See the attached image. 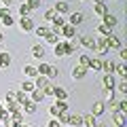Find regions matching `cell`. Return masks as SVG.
Listing matches in <instances>:
<instances>
[{
	"mask_svg": "<svg viewBox=\"0 0 127 127\" xmlns=\"http://www.w3.org/2000/svg\"><path fill=\"white\" fill-rule=\"evenodd\" d=\"M112 121H114V127H125L127 125V114L125 112H112Z\"/></svg>",
	"mask_w": 127,
	"mask_h": 127,
	"instance_id": "1",
	"label": "cell"
},
{
	"mask_svg": "<svg viewBox=\"0 0 127 127\" xmlns=\"http://www.w3.org/2000/svg\"><path fill=\"white\" fill-rule=\"evenodd\" d=\"M59 34H64L66 38H74V36H76V28L70 26V23H66V26L59 28Z\"/></svg>",
	"mask_w": 127,
	"mask_h": 127,
	"instance_id": "2",
	"label": "cell"
},
{
	"mask_svg": "<svg viewBox=\"0 0 127 127\" xmlns=\"http://www.w3.org/2000/svg\"><path fill=\"white\" fill-rule=\"evenodd\" d=\"M104 40H106V47H108V49H121V40H119V36H114V34L106 36Z\"/></svg>",
	"mask_w": 127,
	"mask_h": 127,
	"instance_id": "3",
	"label": "cell"
},
{
	"mask_svg": "<svg viewBox=\"0 0 127 127\" xmlns=\"http://www.w3.org/2000/svg\"><path fill=\"white\" fill-rule=\"evenodd\" d=\"M85 74H87V68H83V66H78V64L72 68V78L74 81H76V78H85Z\"/></svg>",
	"mask_w": 127,
	"mask_h": 127,
	"instance_id": "4",
	"label": "cell"
},
{
	"mask_svg": "<svg viewBox=\"0 0 127 127\" xmlns=\"http://www.w3.org/2000/svg\"><path fill=\"white\" fill-rule=\"evenodd\" d=\"M102 85H104V89H114V85H117V78H114L112 74H106L104 81H102Z\"/></svg>",
	"mask_w": 127,
	"mask_h": 127,
	"instance_id": "5",
	"label": "cell"
},
{
	"mask_svg": "<svg viewBox=\"0 0 127 127\" xmlns=\"http://www.w3.org/2000/svg\"><path fill=\"white\" fill-rule=\"evenodd\" d=\"M45 97H47V95L42 93V89H34V91L30 93V100H32V102H36V104H38V102H42Z\"/></svg>",
	"mask_w": 127,
	"mask_h": 127,
	"instance_id": "6",
	"label": "cell"
},
{
	"mask_svg": "<svg viewBox=\"0 0 127 127\" xmlns=\"http://www.w3.org/2000/svg\"><path fill=\"white\" fill-rule=\"evenodd\" d=\"M81 47H85V49H95V38L83 36V38H81Z\"/></svg>",
	"mask_w": 127,
	"mask_h": 127,
	"instance_id": "7",
	"label": "cell"
},
{
	"mask_svg": "<svg viewBox=\"0 0 127 127\" xmlns=\"http://www.w3.org/2000/svg\"><path fill=\"white\" fill-rule=\"evenodd\" d=\"M9 66H11V55L6 51H2L0 53V68H9Z\"/></svg>",
	"mask_w": 127,
	"mask_h": 127,
	"instance_id": "8",
	"label": "cell"
},
{
	"mask_svg": "<svg viewBox=\"0 0 127 127\" xmlns=\"http://www.w3.org/2000/svg\"><path fill=\"white\" fill-rule=\"evenodd\" d=\"M19 26H21V30H26V32H30L32 28H34V21H32L30 17H21V21H19Z\"/></svg>",
	"mask_w": 127,
	"mask_h": 127,
	"instance_id": "9",
	"label": "cell"
},
{
	"mask_svg": "<svg viewBox=\"0 0 127 127\" xmlns=\"http://www.w3.org/2000/svg\"><path fill=\"white\" fill-rule=\"evenodd\" d=\"M114 66H117V64H114L112 59H110V62H102V70H104L106 74H114Z\"/></svg>",
	"mask_w": 127,
	"mask_h": 127,
	"instance_id": "10",
	"label": "cell"
},
{
	"mask_svg": "<svg viewBox=\"0 0 127 127\" xmlns=\"http://www.w3.org/2000/svg\"><path fill=\"white\" fill-rule=\"evenodd\" d=\"M114 72L119 74V78H127V66L125 64H117L114 66Z\"/></svg>",
	"mask_w": 127,
	"mask_h": 127,
	"instance_id": "11",
	"label": "cell"
},
{
	"mask_svg": "<svg viewBox=\"0 0 127 127\" xmlns=\"http://www.w3.org/2000/svg\"><path fill=\"white\" fill-rule=\"evenodd\" d=\"M68 123H70V125H74V127H81L83 125V117H81V114H70Z\"/></svg>",
	"mask_w": 127,
	"mask_h": 127,
	"instance_id": "12",
	"label": "cell"
},
{
	"mask_svg": "<svg viewBox=\"0 0 127 127\" xmlns=\"http://www.w3.org/2000/svg\"><path fill=\"white\" fill-rule=\"evenodd\" d=\"M102 19H104V26H108V28H114V26H117V17L110 15V13H106Z\"/></svg>",
	"mask_w": 127,
	"mask_h": 127,
	"instance_id": "13",
	"label": "cell"
},
{
	"mask_svg": "<svg viewBox=\"0 0 127 127\" xmlns=\"http://www.w3.org/2000/svg\"><path fill=\"white\" fill-rule=\"evenodd\" d=\"M32 55H34V57H38V59H42V57H45V47L34 45V47H32Z\"/></svg>",
	"mask_w": 127,
	"mask_h": 127,
	"instance_id": "14",
	"label": "cell"
},
{
	"mask_svg": "<svg viewBox=\"0 0 127 127\" xmlns=\"http://www.w3.org/2000/svg\"><path fill=\"white\" fill-rule=\"evenodd\" d=\"M53 95L57 97V100H62V102H66V97H68L66 89H62V87H55V89H53Z\"/></svg>",
	"mask_w": 127,
	"mask_h": 127,
	"instance_id": "15",
	"label": "cell"
},
{
	"mask_svg": "<svg viewBox=\"0 0 127 127\" xmlns=\"http://www.w3.org/2000/svg\"><path fill=\"white\" fill-rule=\"evenodd\" d=\"M15 97H17V102H19L21 106L30 102V93H26V91H19V93H15Z\"/></svg>",
	"mask_w": 127,
	"mask_h": 127,
	"instance_id": "16",
	"label": "cell"
},
{
	"mask_svg": "<svg viewBox=\"0 0 127 127\" xmlns=\"http://www.w3.org/2000/svg\"><path fill=\"white\" fill-rule=\"evenodd\" d=\"M45 40L49 42V45H53V47H55V45H57V42H59V38H57V34H55L53 30H49V34H47V36H45Z\"/></svg>",
	"mask_w": 127,
	"mask_h": 127,
	"instance_id": "17",
	"label": "cell"
},
{
	"mask_svg": "<svg viewBox=\"0 0 127 127\" xmlns=\"http://www.w3.org/2000/svg\"><path fill=\"white\" fill-rule=\"evenodd\" d=\"M47 83H49V78H47V76H40V74H38L36 81H34V87H36V89H45Z\"/></svg>",
	"mask_w": 127,
	"mask_h": 127,
	"instance_id": "18",
	"label": "cell"
},
{
	"mask_svg": "<svg viewBox=\"0 0 127 127\" xmlns=\"http://www.w3.org/2000/svg\"><path fill=\"white\" fill-rule=\"evenodd\" d=\"M81 21H83V15L78 13V11H76V13H70V26H74V28H76Z\"/></svg>",
	"mask_w": 127,
	"mask_h": 127,
	"instance_id": "19",
	"label": "cell"
},
{
	"mask_svg": "<svg viewBox=\"0 0 127 127\" xmlns=\"http://www.w3.org/2000/svg\"><path fill=\"white\" fill-rule=\"evenodd\" d=\"M114 87L119 89V93H121V95H127V81H125V78L117 81V85H114Z\"/></svg>",
	"mask_w": 127,
	"mask_h": 127,
	"instance_id": "20",
	"label": "cell"
},
{
	"mask_svg": "<svg viewBox=\"0 0 127 127\" xmlns=\"http://www.w3.org/2000/svg\"><path fill=\"white\" fill-rule=\"evenodd\" d=\"M102 62H104V59H100V57L89 59V68H91V70H102Z\"/></svg>",
	"mask_w": 127,
	"mask_h": 127,
	"instance_id": "21",
	"label": "cell"
},
{
	"mask_svg": "<svg viewBox=\"0 0 127 127\" xmlns=\"http://www.w3.org/2000/svg\"><path fill=\"white\" fill-rule=\"evenodd\" d=\"M93 13H95V15H100V17H104V15L108 13V9H106V4L102 2V4H95V6H93Z\"/></svg>",
	"mask_w": 127,
	"mask_h": 127,
	"instance_id": "22",
	"label": "cell"
},
{
	"mask_svg": "<svg viewBox=\"0 0 127 127\" xmlns=\"http://www.w3.org/2000/svg\"><path fill=\"white\" fill-rule=\"evenodd\" d=\"M23 74H26V76H32V78L38 76V72H36V68H34V66H23Z\"/></svg>",
	"mask_w": 127,
	"mask_h": 127,
	"instance_id": "23",
	"label": "cell"
},
{
	"mask_svg": "<svg viewBox=\"0 0 127 127\" xmlns=\"http://www.w3.org/2000/svg\"><path fill=\"white\" fill-rule=\"evenodd\" d=\"M53 11L57 15H62V13H68V4H66V2H57V4L53 6Z\"/></svg>",
	"mask_w": 127,
	"mask_h": 127,
	"instance_id": "24",
	"label": "cell"
},
{
	"mask_svg": "<svg viewBox=\"0 0 127 127\" xmlns=\"http://www.w3.org/2000/svg\"><path fill=\"white\" fill-rule=\"evenodd\" d=\"M49 70H51V66H49V64H40V66L36 68V72L40 74V76H49Z\"/></svg>",
	"mask_w": 127,
	"mask_h": 127,
	"instance_id": "25",
	"label": "cell"
},
{
	"mask_svg": "<svg viewBox=\"0 0 127 127\" xmlns=\"http://www.w3.org/2000/svg\"><path fill=\"white\" fill-rule=\"evenodd\" d=\"M34 89H36V87H34V81H23V85H21V91H26V93H32Z\"/></svg>",
	"mask_w": 127,
	"mask_h": 127,
	"instance_id": "26",
	"label": "cell"
},
{
	"mask_svg": "<svg viewBox=\"0 0 127 127\" xmlns=\"http://www.w3.org/2000/svg\"><path fill=\"white\" fill-rule=\"evenodd\" d=\"M83 123H85L87 127H95V125H97V123H95V117H93V114H85V117H83Z\"/></svg>",
	"mask_w": 127,
	"mask_h": 127,
	"instance_id": "27",
	"label": "cell"
},
{
	"mask_svg": "<svg viewBox=\"0 0 127 127\" xmlns=\"http://www.w3.org/2000/svg\"><path fill=\"white\" fill-rule=\"evenodd\" d=\"M23 110H26V112L28 114H34V112H36V102H28V104H23Z\"/></svg>",
	"mask_w": 127,
	"mask_h": 127,
	"instance_id": "28",
	"label": "cell"
},
{
	"mask_svg": "<svg viewBox=\"0 0 127 127\" xmlns=\"http://www.w3.org/2000/svg\"><path fill=\"white\" fill-rule=\"evenodd\" d=\"M55 55H57V57L66 55V42H57V45H55Z\"/></svg>",
	"mask_w": 127,
	"mask_h": 127,
	"instance_id": "29",
	"label": "cell"
},
{
	"mask_svg": "<svg viewBox=\"0 0 127 127\" xmlns=\"http://www.w3.org/2000/svg\"><path fill=\"white\" fill-rule=\"evenodd\" d=\"M97 30H100V34H102V36H110V34H112V28H108V26H104V23H102V26L100 28H97Z\"/></svg>",
	"mask_w": 127,
	"mask_h": 127,
	"instance_id": "30",
	"label": "cell"
},
{
	"mask_svg": "<svg viewBox=\"0 0 127 127\" xmlns=\"http://www.w3.org/2000/svg\"><path fill=\"white\" fill-rule=\"evenodd\" d=\"M104 112V104L102 102H95L93 104V117H97V114H102Z\"/></svg>",
	"mask_w": 127,
	"mask_h": 127,
	"instance_id": "31",
	"label": "cell"
},
{
	"mask_svg": "<svg viewBox=\"0 0 127 127\" xmlns=\"http://www.w3.org/2000/svg\"><path fill=\"white\" fill-rule=\"evenodd\" d=\"M108 108H110V112H117V110H119V97L108 100Z\"/></svg>",
	"mask_w": 127,
	"mask_h": 127,
	"instance_id": "32",
	"label": "cell"
},
{
	"mask_svg": "<svg viewBox=\"0 0 127 127\" xmlns=\"http://www.w3.org/2000/svg\"><path fill=\"white\" fill-rule=\"evenodd\" d=\"M89 59H91V57H87V55H81V57H78V66H83V68L89 70Z\"/></svg>",
	"mask_w": 127,
	"mask_h": 127,
	"instance_id": "33",
	"label": "cell"
},
{
	"mask_svg": "<svg viewBox=\"0 0 127 127\" xmlns=\"http://www.w3.org/2000/svg\"><path fill=\"white\" fill-rule=\"evenodd\" d=\"M55 108H57L59 110V112H66V110H68V104H66V102H62V100H57V102H55Z\"/></svg>",
	"mask_w": 127,
	"mask_h": 127,
	"instance_id": "34",
	"label": "cell"
},
{
	"mask_svg": "<svg viewBox=\"0 0 127 127\" xmlns=\"http://www.w3.org/2000/svg\"><path fill=\"white\" fill-rule=\"evenodd\" d=\"M53 89H55V85L49 81V83L45 85V89H42V93H45V95H53Z\"/></svg>",
	"mask_w": 127,
	"mask_h": 127,
	"instance_id": "35",
	"label": "cell"
},
{
	"mask_svg": "<svg viewBox=\"0 0 127 127\" xmlns=\"http://www.w3.org/2000/svg\"><path fill=\"white\" fill-rule=\"evenodd\" d=\"M30 11H32V9L26 4V2H23V4L19 6V13H21V17H28V15H30Z\"/></svg>",
	"mask_w": 127,
	"mask_h": 127,
	"instance_id": "36",
	"label": "cell"
},
{
	"mask_svg": "<svg viewBox=\"0 0 127 127\" xmlns=\"http://www.w3.org/2000/svg\"><path fill=\"white\" fill-rule=\"evenodd\" d=\"M6 119H11V110L9 108H2V110H0V121H6Z\"/></svg>",
	"mask_w": 127,
	"mask_h": 127,
	"instance_id": "37",
	"label": "cell"
},
{
	"mask_svg": "<svg viewBox=\"0 0 127 127\" xmlns=\"http://www.w3.org/2000/svg\"><path fill=\"white\" fill-rule=\"evenodd\" d=\"M55 15H57V13H55L53 9H47V11H45V19H49V21H53Z\"/></svg>",
	"mask_w": 127,
	"mask_h": 127,
	"instance_id": "38",
	"label": "cell"
},
{
	"mask_svg": "<svg viewBox=\"0 0 127 127\" xmlns=\"http://www.w3.org/2000/svg\"><path fill=\"white\" fill-rule=\"evenodd\" d=\"M49 30H51V28H45V26H40V28L36 30V34H38V36H42V38H45L47 34H49Z\"/></svg>",
	"mask_w": 127,
	"mask_h": 127,
	"instance_id": "39",
	"label": "cell"
},
{
	"mask_svg": "<svg viewBox=\"0 0 127 127\" xmlns=\"http://www.w3.org/2000/svg\"><path fill=\"white\" fill-rule=\"evenodd\" d=\"M68 117H70V112H68V110H66V112H59V114H57V121L68 123Z\"/></svg>",
	"mask_w": 127,
	"mask_h": 127,
	"instance_id": "40",
	"label": "cell"
},
{
	"mask_svg": "<svg viewBox=\"0 0 127 127\" xmlns=\"http://www.w3.org/2000/svg\"><path fill=\"white\" fill-rule=\"evenodd\" d=\"M74 51H76V47H74L72 42H66V55H72Z\"/></svg>",
	"mask_w": 127,
	"mask_h": 127,
	"instance_id": "41",
	"label": "cell"
},
{
	"mask_svg": "<svg viewBox=\"0 0 127 127\" xmlns=\"http://www.w3.org/2000/svg\"><path fill=\"white\" fill-rule=\"evenodd\" d=\"M119 112H127V100H119Z\"/></svg>",
	"mask_w": 127,
	"mask_h": 127,
	"instance_id": "42",
	"label": "cell"
},
{
	"mask_svg": "<svg viewBox=\"0 0 127 127\" xmlns=\"http://www.w3.org/2000/svg\"><path fill=\"white\" fill-rule=\"evenodd\" d=\"M26 4L30 6V9H38V6H40V0H28Z\"/></svg>",
	"mask_w": 127,
	"mask_h": 127,
	"instance_id": "43",
	"label": "cell"
},
{
	"mask_svg": "<svg viewBox=\"0 0 127 127\" xmlns=\"http://www.w3.org/2000/svg\"><path fill=\"white\" fill-rule=\"evenodd\" d=\"M2 123H4V127H21L19 123H15L13 119H6V121H2Z\"/></svg>",
	"mask_w": 127,
	"mask_h": 127,
	"instance_id": "44",
	"label": "cell"
},
{
	"mask_svg": "<svg viewBox=\"0 0 127 127\" xmlns=\"http://www.w3.org/2000/svg\"><path fill=\"white\" fill-rule=\"evenodd\" d=\"M117 95H114V89H106V100H114Z\"/></svg>",
	"mask_w": 127,
	"mask_h": 127,
	"instance_id": "45",
	"label": "cell"
},
{
	"mask_svg": "<svg viewBox=\"0 0 127 127\" xmlns=\"http://www.w3.org/2000/svg\"><path fill=\"white\" fill-rule=\"evenodd\" d=\"M6 102H17V97H15L13 91H9V93H6Z\"/></svg>",
	"mask_w": 127,
	"mask_h": 127,
	"instance_id": "46",
	"label": "cell"
},
{
	"mask_svg": "<svg viewBox=\"0 0 127 127\" xmlns=\"http://www.w3.org/2000/svg\"><path fill=\"white\" fill-rule=\"evenodd\" d=\"M2 23H4V26H13V17H11V15H9V17H4V19H2Z\"/></svg>",
	"mask_w": 127,
	"mask_h": 127,
	"instance_id": "47",
	"label": "cell"
},
{
	"mask_svg": "<svg viewBox=\"0 0 127 127\" xmlns=\"http://www.w3.org/2000/svg\"><path fill=\"white\" fill-rule=\"evenodd\" d=\"M119 53H121V59H123V62H127V49H123V47H121Z\"/></svg>",
	"mask_w": 127,
	"mask_h": 127,
	"instance_id": "48",
	"label": "cell"
},
{
	"mask_svg": "<svg viewBox=\"0 0 127 127\" xmlns=\"http://www.w3.org/2000/svg\"><path fill=\"white\" fill-rule=\"evenodd\" d=\"M9 17V9H0V19H4Z\"/></svg>",
	"mask_w": 127,
	"mask_h": 127,
	"instance_id": "49",
	"label": "cell"
},
{
	"mask_svg": "<svg viewBox=\"0 0 127 127\" xmlns=\"http://www.w3.org/2000/svg\"><path fill=\"white\" fill-rule=\"evenodd\" d=\"M49 112H51V117H55V119H57V114H59V110L55 108V106H51V110H49Z\"/></svg>",
	"mask_w": 127,
	"mask_h": 127,
	"instance_id": "50",
	"label": "cell"
},
{
	"mask_svg": "<svg viewBox=\"0 0 127 127\" xmlns=\"http://www.w3.org/2000/svg\"><path fill=\"white\" fill-rule=\"evenodd\" d=\"M49 76H51V78H55V76H57V68H53V66H51V70H49Z\"/></svg>",
	"mask_w": 127,
	"mask_h": 127,
	"instance_id": "51",
	"label": "cell"
},
{
	"mask_svg": "<svg viewBox=\"0 0 127 127\" xmlns=\"http://www.w3.org/2000/svg\"><path fill=\"white\" fill-rule=\"evenodd\" d=\"M49 127H59V121H57V119H53V121L49 123Z\"/></svg>",
	"mask_w": 127,
	"mask_h": 127,
	"instance_id": "52",
	"label": "cell"
},
{
	"mask_svg": "<svg viewBox=\"0 0 127 127\" xmlns=\"http://www.w3.org/2000/svg\"><path fill=\"white\" fill-rule=\"evenodd\" d=\"M93 2L95 4H102V2H106V0H93Z\"/></svg>",
	"mask_w": 127,
	"mask_h": 127,
	"instance_id": "53",
	"label": "cell"
},
{
	"mask_svg": "<svg viewBox=\"0 0 127 127\" xmlns=\"http://www.w3.org/2000/svg\"><path fill=\"white\" fill-rule=\"evenodd\" d=\"M2 40H4V34H2V32H0V42H2Z\"/></svg>",
	"mask_w": 127,
	"mask_h": 127,
	"instance_id": "54",
	"label": "cell"
},
{
	"mask_svg": "<svg viewBox=\"0 0 127 127\" xmlns=\"http://www.w3.org/2000/svg\"><path fill=\"white\" fill-rule=\"evenodd\" d=\"M2 2H4V4H11V2H13V0H2Z\"/></svg>",
	"mask_w": 127,
	"mask_h": 127,
	"instance_id": "55",
	"label": "cell"
},
{
	"mask_svg": "<svg viewBox=\"0 0 127 127\" xmlns=\"http://www.w3.org/2000/svg\"><path fill=\"white\" fill-rule=\"evenodd\" d=\"M95 127H106V125H95Z\"/></svg>",
	"mask_w": 127,
	"mask_h": 127,
	"instance_id": "56",
	"label": "cell"
},
{
	"mask_svg": "<svg viewBox=\"0 0 127 127\" xmlns=\"http://www.w3.org/2000/svg\"><path fill=\"white\" fill-rule=\"evenodd\" d=\"M21 127H30V125H21Z\"/></svg>",
	"mask_w": 127,
	"mask_h": 127,
	"instance_id": "57",
	"label": "cell"
},
{
	"mask_svg": "<svg viewBox=\"0 0 127 127\" xmlns=\"http://www.w3.org/2000/svg\"><path fill=\"white\" fill-rule=\"evenodd\" d=\"M0 110H2V104H0Z\"/></svg>",
	"mask_w": 127,
	"mask_h": 127,
	"instance_id": "58",
	"label": "cell"
},
{
	"mask_svg": "<svg viewBox=\"0 0 127 127\" xmlns=\"http://www.w3.org/2000/svg\"><path fill=\"white\" fill-rule=\"evenodd\" d=\"M59 127H64V125H59Z\"/></svg>",
	"mask_w": 127,
	"mask_h": 127,
	"instance_id": "59",
	"label": "cell"
}]
</instances>
